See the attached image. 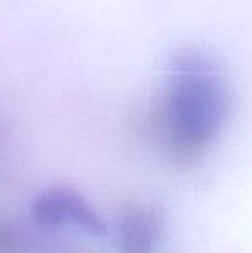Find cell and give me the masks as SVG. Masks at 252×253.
<instances>
[{
  "mask_svg": "<svg viewBox=\"0 0 252 253\" xmlns=\"http://www.w3.org/2000/svg\"><path fill=\"white\" fill-rule=\"evenodd\" d=\"M153 116L156 138L172 163L198 165L226 126L230 99L223 74L199 49L177 50Z\"/></svg>",
  "mask_w": 252,
  "mask_h": 253,
  "instance_id": "6da1fadb",
  "label": "cell"
},
{
  "mask_svg": "<svg viewBox=\"0 0 252 253\" xmlns=\"http://www.w3.org/2000/svg\"><path fill=\"white\" fill-rule=\"evenodd\" d=\"M33 218L43 228L76 225L94 237H105L108 227L102 216L71 188L56 187L43 191L33 205Z\"/></svg>",
  "mask_w": 252,
  "mask_h": 253,
  "instance_id": "7a4b0ae2",
  "label": "cell"
},
{
  "mask_svg": "<svg viewBox=\"0 0 252 253\" xmlns=\"http://www.w3.org/2000/svg\"><path fill=\"white\" fill-rule=\"evenodd\" d=\"M166 227L162 208L147 202H129L116 221V248L119 253H154Z\"/></svg>",
  "mask_w": 252,
  "mask_h": 253,
  "instance_id": "3957f363",
  "label": "cell"
}]
</instances>
